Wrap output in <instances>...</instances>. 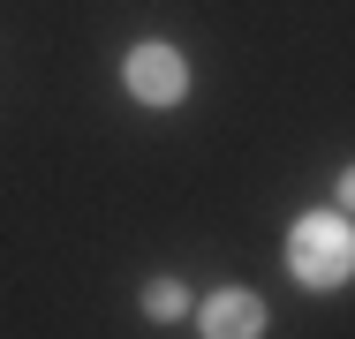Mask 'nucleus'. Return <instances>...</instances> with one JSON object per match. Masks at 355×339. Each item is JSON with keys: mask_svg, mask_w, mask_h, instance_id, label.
<instances>
[{"mask_svg": "<svg viewBox=\"0 0 355 339\" xmlns=\"http://www.w3.org/2000/svg\"><path fill=\"white\" fill-rule=\"evenodd\" d=\"M287 264H295L302 286H348V271H355L348 219H340V211H310V219H295V234H287Z\"/></svg>", "mask_w": 355, "mask_h": 339, "instance_id": "obj_1", "label": "nucleus"}, {"mask_svg": "<svg viewBox=\"0 0 355 339\" xmlns=\"http://www.w3.org/2000/svg\"><path fill=\"white\" fill-rule=\"evenodd\" d=\"M129 91H137L144 106H174V98L189 91V61H182L174 46H137V53H129Z\"/></svg>", "mask_w": 355, "mask_h": 339, "instance_id": "obj_2", "label": "nucleus"}, {"mask_svg": "<svg viewBox=\"0 0 355 339\" xmlns=\"http://www.w3.org/2000/svg\"><path fill=\"white\" fill-rule=\"evenodd\" d=\"M265 332V309H257V294H242V286H219L212 302H205V339H257Z\"/></svg>", "mask_w": 355, "mask_h": 339, "instance_id": "obj_3", "label": "nucleus"}, {"mask_svg": "<svg viewBox=\"0 0 355 339\" xmlns=\"http://www.w3.org/2000/svg\"><path fill=\"white\" fill-rule=\"evenodd\" d=\"M144 309H151V317H159V324H174V317H182V309H189V294H182V286H174V279H151V286H144Z\"/></svg>", "mask_w": 355, "mask_h": 339, "instance_id": "obj_4", "label": "nucleus"}]
</instances>
